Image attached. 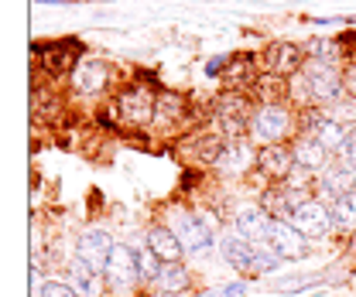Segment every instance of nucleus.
<instances>
[{
    "mask_svg": "<svg viewBox=\"0 0 356 297\" xmlns=\"http://www.w3.org/2000/svg\"><path fill=\"white\" fill-rule=\"evenodd\" d=\"M291 130H295L291 113H288L284 106H277V103H267V106H261V110L254 113V124H250L254 140H261L264 147H270V144H281L284 137H291Z\"/></svg>",
    "mask_w": 356,
    "mask_h": 297,
    "instance_id": "1",
    "label": "nucleus"
},
{
    "mask_svg": "<svg viewBox=\"0 0 356 297\" xmlns=\"http://www.w3.org/2000/svg\"><path fill=\"white\" fill-rule=\"evenodd\" d=\"M267 243L270 250L281 256V260H305L312 256V243L305 232H298L291 222H281V219H270V229H267Z\"/></svg>",
    "mask_w": 356,
    "mask_h": 297,
    "instance_id": "2",
    "label": "nucleus"
},
{
    "mask_svg": "<svg viewBox=\"0 0 356 297\" xmlns=\"http://www.w3.org/2000/svg\"><path fill=\"white\" fill-rule=\"evenodd\" d=\"M35 55L42 58L44 72L51 76H62V72H76L79 65V55H83V44L72 42V38H58V42H35Z\"/></svg>",
    "mask_w": 356,
    "mask_h": 297,
    "instance_id": "3",
    "label": "nucleus"
},
{
    "mask_svg": "<svg viewBox=\"0 0 356 297\" xmlns=\"http://www.w3.org/2000/svg\"><path fill=\"white\" fill-rule=\"evenodd\" d=\"M117 113H120L127 124H134V127H144V124H151V120L158 117V96H151L144 85H131V89L120 92Z\"/></svg>",
    "mask_w": 356,
    "mask_h": 297,
    "instance_id": "4",
    "label": "nucleus"
},
{
    "mask_svg": "<svg viewBox=\"0 0 356 297\" xmlns=\"http://www.w3.org/2000/svg\"><path fill=\"white\" fill-rule=\"evenodd\" d=\"M216 113H220L222 133L233 137V140H240L243 133H250V124H254V113H257V110H250V103H247L240 92H233V96H222Z\"/></svg>",
    "mask_w": 356,
    "mask_h": 297,
    "instance_id": "5",
    "label": "nucleus"
},
{
    "mask_svg": "<svg viewBox=\"0 0 356 297\" xmlns=\"http://www.w3.org/2000/svg\"><path fill=\"white\" fill-rule=\"evenodd\" d=\"M302 76H305V89H309V96L315 103H332L343 92V76H336L332 65H325V62L312 58L309 65L302 69Z\"/></svg>",
    "mask_w": 356,
    "mask_h": 297,
    "instance_id": "6",
    "label": "nucleus"
},
{
    "mask_svg": "<svg viewBox=\"0 0 356 297\" xmlns=\"http://www.w3.org/2000/svg\"><path fill=\"white\" fill-rule=\"evenodd\" d=\"M175 236L181 239L185 253H206L213 246V229L206 226V219H199L192 212L175 215Z\"/></svg>",
    "mask_w": 356,
    "mask_h": 297,
    "instance_id": "7",
    "label": "nucleus"
},
{
    "mask_svg": "<svg viewBox=\"0 0 356 297\" xmlns=\"http://www.w3.org/2000/svg\"><path fill=\"white\" fill-rule=\"evenodd\" d=\"M305 48L295 42H274L264 51V69L270 76H291L298 69H305Z\"/></svg>",
    "mask_w": 356,
    "mask_h": 297,
    "instance_id": "8",
    "label": "nucleus"
},
{
    "mask_svg": "<svg viewBox=\"0 0 356 297\" xmlns=\"http://www.w3.org/2000/svg\"><path fill=\"white\" fill-rule=\"evenodd\" d=\"M291 226H295L298 232H305L309 239H315V236H325V232L332 229V212H329L322 202L305 198V202H298V209L291 215Z\"/></svg>",
    "mask_w": 356,
    "mask_h": 297,
    "instance_id": "9",
    "label": "nucleus"
},
{
    "mask_svg": "<svg viewBox=\"0 0 356 297\" xmlns=\"http://www.w3.org/2000/svg\"><path fill=\"white\" fill-rule=\"evenodd\" d=\"M220 250H222V256H226V263H233V270H243L247 277H257V266H254V239H247L240 229L222 232Z\"/></svg>",
    "mask_w": 356,
    "mask_h": 297,
    "instance_id": "10",
    "label": "nucleus"
},
{
    "mask_svg": "<svg viewBox=\"0 0 356 297\" xmlns=\"http://www.w3.org/2000/svg\"><path fill=\"white\" fill-rule=\"evenodd\" d=\"M113 239H110V232H103V229H86L83 236H79V243H76V253L83 263H89L92 270H106V260L113 253Z\"/></svg>",
    "mask_w": 356,
    "mask_h": 297,
    "instance_id": "11",
    "label": "nucleus"
},
{
    "mask_svg": "<svg viewBox=\"0 0 356 297\" xmlns=\"http://www.w3.org/2000/svg\"><path fill=\"white\" fill-rule=\"evenodd\" d=\"M106 280L113 284V287H131L134 277L140 273L137 270V253L134 250H127V246H113V253H110V260H106Z\"/></svg>",
    "mask_w": 356,
    "mask_h": 297,
    "instance_id": "12",
    "label": "nucleus"
},
{
    "mask_svg": "<svg viewBox=\"0 0 356 297\" xmlns=\"http://www.w3.org/2000/svg\"><path fill=\"white\" fill-rule=\"evenodd\" d=\"M106 83H110V69H106V62H96V58L79 62V65H76V72H72V89H76V92H83V96L99 92Z\"/></svg>",
    "mask_w": 356,
    "mask_h": 297,
    "instance_id": "13",
    "label": "nucleus"
},
{
    "mask_svg": "<svg viewBox=\"0 0 356 297\" xmlns=\"http://www.w3.org/2000/svg\"><path fill=\"white\" fill-rule=\"evenodd\" d=\"M257 168L264 171L267 178H288L298 164H295V154H291L284 144H270V147H261V154H257Z\"/></svg>",
    "mask_w": 356,
    "mask_h": 297,
    "instance_id": "14",
    "label": "nucleus"
},
{
    "mask_svg": "<svg viewBox=\"0 0 356 297\" xmlns=\"http://www.w3.org/2000/svg\"><path fill=\"white\" fill-rule=\"evenodd\" d=\"M69 284L76 287L79 297H103V277H99V270H92L79 256L69 263Z\"/></svg>",
    "mask_w": 356,
    "mask_h": 297,
    "instance_id": "15",
    "label": "nucleus"
},
{
    "mask_svg": "<svg viewBox=\"0 0 356 297\" xmlns=\"http://www.w3.org/2000/svg\"><path fill=\"white\" fill-rule=\"evenodd\" d=\"M353 168L350 164H343V161H336V164H325L322 168V178H318V188L325 192V195H332V198H343L346 192H353Z\"/></svg>",
    "mask_w": 356,
    "mask_h": 297,
    "instance_id": "16",
    "label": "nucleus"
},
{
    "mask_svg": "<svg viewBox=\"0 0 356 297\" xmlns=\"http://www.w3.org/2000/svg\"><path fill=\"white\" fill-rule=\"evenodd\" d=\"M147 246L161 256L165 263H178L181 253H185L181 239L175 236V229H168V226H151V232H147Z\"/></svg>",
    "mask_w": 356,
    "mask_h": 297,
    "instance_id": "17",
    "label": "nucleus"
},
{
    "mask_svg": "<svg viewBox=\"0 0 356 297\" xmlns=\"http://www.w3.org/2000/svg\"><path fill=\"white\" fill-rule=\"evenodd\" d=\"M261 209L270 219H281V222H291V215L298 209V202L291 198V188H267L261 195Z\"/></svg>",
    "mask_w": 356,
    "mask_h": 297,
    "instance_id": "18",
    "label": "nucleus"
},
{
    "mask_svg": "<svg viewBox=\"0 0 356 297\" xmlns=\"http://www.w3.org/2000/svg\"><path fill=\"white\" fill-rule=\"evenodd\" d=\"M291 154H295V164H298L302 171H322L325 168V147H322L315 137H302V140H295Z\"/></svg>",
    "mask_w": 356,
    "mask_h": 297,
    "instance_id": "19",
    "label": "nucleus"
},
{
    "mask_svg": "<svg viewBox=\"0 0 356 297\" xmlns=\"http://www.w3.org/2000/svg\"><path fill=\"white\" fill-rule=\"evenodd\" d=\"M236 229L247 236V239H254V243H261L267 239V229H270V215L264 209H243V212L236 215Z\"/></svg>",
    "mask_w": 356,
    "mask_h": 297,
    "instance_id": "20",
    "label": "nucleus"
},
{
    "mask_svg": "<svg viewBox=\"0 0 356 297\" xmlns=\"http://www.w3.org/2000/svg\"><path fill=\"white\" fill-rule=\"evenodd\" d=\"M332 226L339 232H356V192H346L343 198L332 202Z\"/></svg>",
    "mask_w": 356,
    "mask_h": 297,
    "instance_id": "21",
    "label": "nucleus"
},
{
    "mask_svg": "<svg viewBox=\"0 0 356 297\" xmlns=\"http://www.w3.org/2000/svg\"><path fill=\"white\" fill-rule=\"evenodd\" d=\"M154 284L161 291H168V294H181V291H188V270L181 263H165Z\"/></svg>",
    "mask_w": 356,
    "mask_h": 297,
    "instance_id": "22",
    "label": "nucleus"
},
{
    "mask_svg": "<svg viewBox=\"0 0 356 297\" xmlns=\"http://www.w3.org/2000/svg\"><path fill=\"white\" fill-rule=\"evenodd\" d=\"M312 137H315V140H318V144L329 151V147H346V137H350V130L343 127V124H336V120H329V117H325L318 127L312 130Z\"/></svg>",
    "mask_w": 356,
    "mask_h": 297,
    "instance_id": "23",
    "label": "nucleus"
},
{
    "mask_svg": "<svg viewBox=\"0 0 356 297\" xmlns=\"http://www.w3.org/2000/svg\"><path fill=\"white\" fill-rule=\"evenodd\" d=\"M161 266H165V260H161V256L154 253L151 246L137 250V270H140V277H147V280H158Z\"/></svg>",
    "mask_w": 356,
    "mask_h": 297,
    "instance_id": "24",
    "label": "nucleus"
},
{
    "mask_svg": "<svg viewBox=\"0 0 356 297\" xmlns=\"http://www.w3.org/2000/svg\"><path fill=\"white\" fill-rule=\"evenodd\" d=\"M254 266H257V273H270V270H277V266H281V256L270 250V243H267V239L254 243Z\"/></svg>",
    "mask_w": 356,
    "mask_h": 297,
    "instance_id": "25",
    "label": "nucleus"
},
{
    "mask_svg": "<svg viewBox=\"0 0 356 297\" xmlns=\"http://www.w3.org/2000/svg\"><path fill=\"white\" fill-rule=\"evenodd\" d=\"M305 51H309L315 62H336L339 55H343V48H339V42H322V38H312L309 44H305Z\"/></svg>",
    "mask_w": 356,
    "mask_h": 297,
    "instance_id": "26",
    "label": "nucleus"
},
{
    "mask_svg": "<svg viewBox=\"0 0 356 297\" xmlns=\"http://www.w3.org/2000/svg\"><path fill=\"white\" fill-rule=\"evenodd\" d=\"M181 110H185V106H181V99H178L175 92H161V96H158V117H154V120H178Z\"/></svg>",
    "mask_w": 356,
    "mask_h": 297,
    "instance_id": "27",
    "label": "nucleus"
},
{
    "mask_svg": "<svg viewBox=\"0 0 356 297\" xmlns=\"http://www.w3.org/2000/svg\"><path fill=\"white\" fill-rule=\"evenodd\" d=\"M38 297H79L72 284H44Z\"/></svg>",
    "mask_w": 356,
    "mask_h": 297,
    "instance_id": "28",
    "label": "nucleus"
},
{
    "mask_svg": "<svg viewBox=\"0 0 356 297\" xmlns=\"http://www.w3.org/2000/svg\"><path fill=\"white\" fill-rule=\"evenodd\" d=\"M247 291H243V284H222V287H216V291H206L202 297H243Z\"/></svg>",
    "mask_w": 356,
    "mask_h": 297,
    "instance_id": "29",
    "label": "nucleus"
},
{
    "mask_svg": "<svg viewBox=\"0 0 356 297\" xmlns=\"http://www.w3.org/2000/svg\"><path fill=\"white\" fill-rule=\"evenodd\" d=\"M343 92H346V96H353V99H356V62H353V65H346V69H343Z\"/></svg>",
    "mask_w": 356,
    "mask_h": 297,
    "instance_id": "30",
    "label": "nucleus"
},
{
    "mask_svg": "<svg viewBox=\"0 0 356 297\" xmlns=\"http://www.w3.org/2000/svg\"><path fill=\"white\" fill-rule=\"evenodd\" d=\"M343 151H346V164H350L353 174H356V133L353 130H350V137H346V147H343Z\"/></svg>",
    "mask_w": 356,
    "mask_h": 297,
    "instance_id": "31",
    "label": "nucleus"
},
{
    "mask_svg": "<svg viewBox=\"0 0 356 297\" xmlns=\"http://www.w3.org/2000/svg\"><path fill=\"white\" fill-rule=\"evenodd\" d=\"M222 65H226V58H222V55H216V58H213V62H209V65H206V76H209V79H213V76H216V72H220Z\"/></svg>",
    "mask_w": 356,
    "mask_h": 297,
    "instance_id": "32",
    "label": "nucleus"
},
{
    "mask_svg": "<svg viewBox=\"0 0 356 297\" xmlns=\"http://www.w3.org/2000/svg\"><path fill=\"white\" fill-rule=\"evenodd\" d=\"M350 250H353V256H356V239H353V246H350Z\"/></svg>",
    "mask_w": 356,
    "mask_h": 297,
    "instance_id": "33",
    "label": "nucleus"
}]
</instances>
